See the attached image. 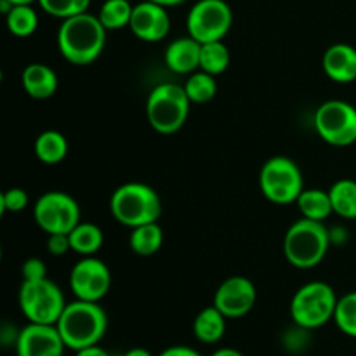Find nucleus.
I'll return each instance as SVG.
<instances>
[{"label":"nucleus","instance_id":"f3484780","mask_svg":"<svg viewBox=\"0 0 356 356\" xmlns=\"http://www.w3.org/2000/svg\"><path fill=\"white\" fill-rule=\"evenodd\" d=\"M323 72L337 83L356 80V49L348 44H334L323 54Z\"/></svg>","mask_w":356,"mask_h":356},{"label":"nucleus","instance_id":"58836bf2","mask_svg":"<svg viewBox=\"0 0 356 356\" xmlns=\"http://www.w3.org/2000/svg\"><path fill=\"white\" fill-rule=\"evenodd\" d=\"M14 6H31L33 2H38V0H10Z\"/></svg>","mask_w":356,"mask_h":356},{"label":"nucleus","instance_id":"ddd939ff","mask_svg":"<svg viewBox=\"0 0 356 356\" xmlns=\"http://www.w3.org/2000/svg\"><path fill=\"white\" fill-rule=\"evenodd\" d=\"M257 301V291L252 280L235 275L222 282L214 294V306L226 318H242L252 312Z\"/></svg>","mask_w":356,"mask_h":356},{"label":"nucleus","instance_id":"bb28decb","mask_svg":"<svg viewBox=\"0 0 356 356\" xmlns=\"http://www.w3.org/2000/svg\"><path fill=\"white\" fill-rule=\"evenodd\" d=\"M232 56H229V49L222 40L207 42L202 44L200 52V70L211 73V75H221L228 70Z\"/></svg>","mask_w":356,"mask_h":356},{"label":"nucleus","instance_id":"473e14b6","mask_svg":"<svg viewBox=\"0 0 356 356\" xmlns=\"http://www.w3.org/2000/svg\"><path fill=\"white\" fill-rule=\"evenodd\" d=\"M47 250L52 256H65L68 250H72L70 235H66V233H54V235H49Z\"/></svg>","mask_w":356,"mask_h":356},{"label":"nucleus","instance_id":"c9c22d12","mask_svg":"<svg viewBox=\"0 0 356 356\" xmlns=\"http://www.w3.org/2000/svg\"><path fill=\"white\" fill-rule=\"evenodd\" d=\"M211 356H243L238 350H233V348H221V350L214 351Z\"/></svg>","mask_w":356,"mask_h":356},{"label":"nucleus","instance_id":"4c0bfd02","mask_svg":"<svg viewBox=\"0 0 356 356\" xmlns=\"http://www.w3.org/2000/svg\"><path fill=\"white\" fill-rule=\"evenodd\" d=\"M149 2L160 3V6H163V7H167V9H169V7H176V6H179V3L186 2V0H149Z\"/></svg>","mask_w":356,"mask_h":356},{"label":"nucleus","instance_id":"f03ea898","mask_svg":"<svg viewBox=\"0 0 356 356\" xmlns=\"http://www.w3.org/2000/svg\"><path fill=\"white\" fill-rule=\"evenodd\" d=\"M66 348L73 351L99 344L108 329V316L99 302L75 299L56 323Z\"/></svg>","mask_w":356,"mask_h":356},{"label":"nucleus","instance_id":"f257e3e1","mask_svg":"<svg viewBox=\"0 0 356 356\" xmlns=\"http://www.w3.org/2000/svg\"><path fill=\"white\" fill-rule=\"evenodd\" d=\"M106 31L99 17L90 13L63 19L58 30L59 52L72 65H90L103 52Z\"/></svg>","mask_w":356,"mask_h":356},{"label":"nucleus","instance_id":"39448f33","mask_svg":"<svg viewBox=\"0 0 356 356\" xmlns=\"http://www.w3.org/2000/svg\"><path fill=\"white\" fill-rule=\"evenodd\" d=\"M191 101L184 86L174 82L153 87L146 99V118L159 134H174L188 120Z\"/></svg>","mask_w":356,"mask_h":356},{"label":"nucleus","instance_id":"423d86ee","mask_svg":"<svg viewBox=\"0 0 356 356\" xmlns=\"http://www.w3.org/2000/svg\"><path fill=\"white\" fill-rule=\"evenodd\" d=\"M337 301L334 289L325 282H309L294 294L291 301V316L298 327L315 330L334 320Z\"/></svg>","mask_w":356,"mask_h":356},{"label":"nucleus","instance_id":"7c9ffc66","mask_svg":"<svg viewBox=\"0 0 356 356\" xmlns=\"http://www.w3.org/2000/svg\"><path fill=\"white\" fill-rule=\"evenodd\" d=\"M28 202H30V197L23 188H10L0 195V212L2 214H6V212L16 214V212L24 211L28 207Z\"/></svg>","mask_w":356,"mask_h":356},{"label":"nucleus","instance_id":"6ab92c4d","mask_svg":"<svg viewBox=\"0 0 356 356\" xmlns=\"http://www.w3.org/2000/svg\"><path fill=\"white\" fill-rule=\"evenodd\" d=\"M226 316L214 305L204 308L193 322V334L200 343L214 344L222 339L226 332Z\"/></svg>","mask_w":356,"mask_h":356},{"label":"nucleus","instance_id":"a878e982","mask_svg":"<svg viewBox=\"0 0 356 356\" xmlns=\"http://www.w3.org/2000/svg\"><path fill=\"white\" fill-rule=\"evenodd\" d=\"M184 90L191 103L204 104L214 99V96L218 94V82H216L214 75L204 72V70H198L188 76V80L184 82Z\"/></svg>","mask_w":356,"mask_h":356},{"label":"nucleus","instance_id":"9d476101","mask_svg":"<svg viewBox=\"0 0 356 356\" xmlns=\"http://www.w3.org/2000/svg\"><path fill=\"white\" fill-rule=\"evenodd\" d=\"M315 129L320 138L332 146H350L356 143V108L341 99L320 104L315 113Z\"/></svg>","mask_w":356,"mask_h":356},{"label":"nucleus","instance_id":"c756f323","mask_svg":"<svg viewBox=\"0 0 356 356\" xmlns=\"http://www.w3.org/2000/svg\"><path fill=\"white\" fill-rule=\"evenodd\" d=\"M42 10L49 16L68 19L89 10L90 0H38Z\"/></svg>","mask_w":356,"mask_h":356},{"label":"nucleus","instance_id":"20e7f679","mask_svg":"<svg viewBox=\"0 0 356 356\" xmlns=\"http://www.w3.org/2000/svg\"><path fill=\"white\" fill-rule=\"evenodd\" d=\"M110 211L120 225L132 229L159 221L162 214V202L159 193L148 184L125 183L111 195Z\"/></svg>","mask_w":356,"mask_h":356},{"label":"nucleus","instance_id":"dca6fc26","mask_svg":"<svg viewBox=\"0 0 356 356\" xmlns=\"http://www.w3.org/2000/svg\"><path fill=\"white\" fill-rule=\"evenodd\" d=\"M202 44L193 37H181L170 42L165 49V65L170 72L179 75H191L200 70Z\"/></svg>","mask_w":356,"mask_h":356},{"label":"nucleus","instance_id":"72a5a7b5","mask_svg":"<svg viewBox=\"0 0 356 356\" xmlns=\"http://www.w3.org/2000/svg\"><path fill=\"white\" fill-rule=\"evenodd\" d=\"M159 356H202L198 351H195L193 348L188 346H170L167 350H163Z\"/></svg>","mask_w":356,"mask_h":356},{"label":"nucleus","instance_id":"4be33fe9","mask_svg":"<svg viewBox=\"0 0 356 356\" xmlns=\"http://www.w3.org/2000/svg\"><path fill=\"white\" fill-rule=\"evenodd\" d=\"M35 155L42 163L56 165L68 155V139L59 131H44L35 139Z\"/></svg>","mask_w":356,"mask_h":356},{"label":"nucleus","instance_id":"c85d7f7f","mask_svg":"<svg viewBox=\"0 0 356 356\" xmlns=\"http://www.w3.org/2000/svg\"><path fill=\"white\" fill-rule=\"evenodd\" d=\"M334 322L341 332L356 339V292L339 298Z\"/></svg>","mask_w":356,"mask_h":356},{"label":"nucleus","instance_id":"5701e85b","mask_svg":"<svg viewBox=\"0 0 356 356\" xmlns=\"http://www.w3.org/2000/svg\"><path fill=\"white\" fill-rule=\"evenodd\" d=\"M163 243V232L159 222H148L138 228H132L131 236H129V245L132 252L138 256H153L160 250Z\"/></svg>","mask_w":356,"mask_h":356},{"label":"nucleus","instance_id":"1a4fd4ad","mask_svg":"<svg viewBox=\"0 0 356 356\" xmlns=\"http://www.w3.org/2000/svg\"><path fill=\"white\" fill-rule=\"evenodd\" d=\"M232 23V7L225 0H198L186 17L188 35L200 44L222 40Z\"/></svg>","mask_w":356,"mask_h":356},{"label":"nucleus","instance_id":"7ed1b4c3","mask_svg":"<svg viewBox=\"0 0 356 356\" xmlns=\"http://www.w3.org/2000/svg\"><path fill=\"white\" fill-rule=\"evenodd\" d=\"M330 242L332 235L322 221L301 218L285 233V259L299 270H312L325 259Z\"/></svg>","mask_w":356,"mask_h":356},{"label":"nucleus","instance_id":"2f4dec72","mask_svg":"<svg viewBox=\"0 0 356 356\" xmlns=\"http://www.w3.org/2000/svg\"><path fill=\"white\" fill-rule=\"evenodd\" d=\"M21 275L23 280H42L47 277V266L38 257H30L21 266Z\"/></svg>","mask_w":356,"mask_h":356},{"label":"nucleus","instance_id":"a211bd4d","mask_svg":"<svg viewBox=\"0 0 356 356\" xmlns=\"http://www.w3.org/2000/svg\"><path fill=\"white\" fill-rule=\"evenodd\" d=\"M24 92L33 99H49L56 94L59 86L58 73L44 63H31L21 73Z\"/></svg>","mask_w":356,"mask_h":356},{"label":"nucleus","instance_id":"393cba45","mask_svg":"<svg viewBox=\"0 0 356 356\" xmlns=\"http://www.w3.org/2000/svg\"><path fill=\"white\" fill-rule=\"evenodd\" d=\"M132 9H134V6H131L129 0H104L99 13H97V17L108 31L122 30V28L131 24Z\"/></svg>","mask_w":356,"mask_h":356},{"label":"nucleus","instance_id":"cd10ccee","mask_svg":"<svg viewBox=\"0 0 356 356\" xmlns=\"http://www.w3.org/2000/svg\"><path fill=\"white\" fill-rule=\"evenodd\" d=\"M6 21L14 37H30L38 28V14L31 6H14L6 16Z\"/></svg>","mask_w":356,"mask_h":356},{"label":"nucleus","instance_id":"4468645a","mask_svg":"<svg viewBox=\"0 0 356 356\" xmlns=\"http://www.w3.org/2000/svg\"><path fill=\"white\" fill-rule=\"evenodd\" d=\"M14 348L17 356H63L66 344L56 325L28 323L19 330Z\"/></svg>","mask_w":356,"mask_h":356},{"label":"nucleus","instance_id":"2eb2a0df","mask_svg":"<svg viewBox=\"0 0 356 356\" xmlns=\"http://www.w3.org/2000/svg\"><path fill=\"white\" fill-rule=\"evenodd\" d=\"M129 28L143 42L163 40L170 31V16L167 13V7L143 0L132 9Z\"/></svg>","mask_w":356,"mask_h":356},{"label":"nucleus","instance_id":"f8f14e48","mask_svg":"<svg viewBox=\"0 0 356 356\" xmlns=\"http://www.w3.org/2000/svg\"><path fill=\"white\" fill-rule=\"evenodd\" d=\"M70 289L75 299L99 302L111 289V271L97 257L89 256L72 268Z\"/></svg>","mask_w":356,"mask_h":356},{"label":"nucleus","instance_id":"aec40b11","mask_svg":"<svg viewBox=\"0 0 356 356\" xmlns=\"http://www.w3.org/2000/svg\"><path fill=\"white\" fill-rule=\"evenodd\" d=\"M68 235L73 252L80 254L83 257L94 256L103 247L104 242L103 229L94 225V222L87 221H80Z\"/></svg>","mask_w":356,"mask_h":356},{"label":"nucleus","instance_id":"412c9836","mask_svg":"<svg viewBox=\"0 0 356 356\" xmlns=\"http://www.w3.org/2000/svg\"><path fill=\"white\" fill-rule=\"evenodd\" d=\"M296 204H298L302 218L313 219V221L323 222L330 218V214H334L330 195L325 190H316V188L306 190L305 188Z\"/></svg>","mask_w":356,"mask_h":356},{"label":"nucleus","instance_id":"f704fd0d","mask_svg":"<svg viewBox=\"0 0 356 356\" xmlns=\"http://www.w3.org/2000/svg\"><path fill=\"white\" fill-rule=\"evenodd\" d=\"M75 353H76L75 356H113V355L108 353L106 350H103L99 344H94V346L83 348V350L75 351Z\"/></svg>","mask_w":356,"mask_h":356},{"label":"nucleus","instance_id":"6e6552de","mask_svg":"<svg viewBox=\"0 0 356 356\" xmlns=\"http://www.w3.org/2000/svg\"><path fill=\"white\" fill-rule=\"evenodd\" d=\"M261 193L277 205L298 202L305 190L302 172L298 163L287 156H273L266 160L259 172Z\"/></svg>","mask_w":356,"mask_h":356},{"label":"nucleus","instance_id":"9b49d317","mask_svg":"<svg viewBox=\"0 0 356 356\" xmlns=\"http://www.w3.org/2000/svg\"><path fill=\"white\" fill-rule=\"evenodd\" d=\"M33 219L47 235H68L80 222V207L75 198L65 191H47L35 202Z\"/></svg>","mask_w":356,"mask_h":356},{"label":"nucleus","instance_id":"0eeeda50","mask_svg":"<svg viewBox=\"0 0 356 356\" xmlns=\"http://www.w3.org/2000/svg\"><path fill=\"white\" fill-rule=\"evenodd\" d=\"M17 301L28 323L42 325H56L68 305L59 285L47 277L42 280H23Z\"/></svg>","mask_w":356,"mask_h":356},{"label":"nucleus","instance_id":"e433bc0d","mask_svg":"<svg viewBox=\"0 0 356 356\" xmlns=\"http://www.w3.org/2000/svg\"><path fill=\"white\" fill-rule=\"evenodd\" d=\"M120 356H153V355L149 353L148 350H145V348H132V350L125 351V353Z\"/></svg>","mask_w":356,"mask_h":356},{"label":"nucleus","instance_id":"b1692460","mask_svg":"<svg viewBox=\"0 0 356 356\" xmlns=\"http://www.w3.org/2000/svg\"><path fill=\"white\" fill-rule=\"evenodd\" d=\"M334 214L344 219H356V181L339 179L330 186Z\"/></svg>","mask_w":356,"mask_h":356}]
</instances>
